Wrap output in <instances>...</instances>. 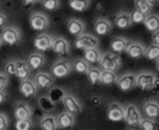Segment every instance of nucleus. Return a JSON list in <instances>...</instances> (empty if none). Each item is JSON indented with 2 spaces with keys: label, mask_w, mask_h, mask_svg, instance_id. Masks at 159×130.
Segmentation results:
<instances>
[{
  "label": "nucleus",
  "mask_w": 159,
  "mask_h": 130,
  "mask_svg": "<svg viewBox=\"0 0 159 130\" xmlns=\"http://www.w3.org/2000/svg\"><path fill=\"white\" fill-rule=\"evenodd\" d=\"M99 67L102 70L117 71L122 67V58L118 53H115L113 51L103 52L100 57Z\"/></svg>",
  "instance_id": "nucleus-1"
},
{
  "label": "nucleus",
  "mask_w": 159,
  "mask_h": 130,
  "mask_svg": "<svg viewBox=\"0 0 159 130\" xmlns=\"http://www.w3.org/2000/svg\"><path fill=\"white\" fill-rule=\"evenodd\" d=\"M159 78L151 71H141L136 73V87L142 90H151L155 88Z\"/></svg>",
  "instance_id": "nucleus-2"
},
{
  "label": "nucleus",
  "mask_w": 159,
  "mask_h": 130,
  "mask_svg": "<svg viewBox=\"0 0 159 130\" xmlns=\"http://www.w3.org/2000/svg\"><path fill=\"white\" fill-rule=\"evenodd\" d=\"M0 36H1V40H2L3 43L8 44L10 47H14V45H17L20 43L22 33H20V30L18 27L8 25V26L2 27Z\"/></svg>",
  "instance_id": "nucleus-3"
},
{
  "label": "nucleus",
  "mask_w": 159,
  "mask_h": 130,
  "mask_svg": "<svg viewBox=\"0 0 159 130\" xmlns=\"http://www.w3.org/2000/svg\"><path fill=\"white\" fill-rule=\"evenodd\" d=\"M73 71V67H72V61L59 58L57 59L51 66V75L55 78H64L70 75Z\"/></svg>",
  "instance_id": "nucleus-4"
},
{
  "label": "nucleus",
  "mask_w": 159,
  "mask_h": 130,
  "mask_svg": "<svg viewBox=\"0 0 159 130\" xmlns=\"http://www.w3.org/2000/svg\"><path fill=\"white\" fill-rule=\"evenodd\" d=\"M125 107V115H124V121L129 127H138L140 124L141 118L143 117L141 114V111L135 104L129 103L124 105Z\"/></svg>",
  "instance_id": "nucleus-5"
},
{
  "label": "nucleus",
  "mask_w": 159,
  "mask_h": 130,
  "mask_svg": "<svg viewBox=\"0 0 159 130\" xmlns=\"http://www.w3.org/2000/svg\"><path fill=\"white\" fill-rule=\"evenodd\" d=\"M30 26L33 28L34 31L38 32H44L46 30L49 28L50 25V19L48 15L41 11H35L32 13L30 16Z\"/></svg>",
  "instance_id": "nucleus-6"
},
{
  "label": "nucleus",
  "mask_w": 159,
  "mask_h": 130,
  "mask_svg": "<svg viewBox=\"0 0 159 130\" xmlns=\"http://www.w3.org/2000/svg\"><path fill=\"white\" fill-rule=\"evenodd\" d=\"M74 45L79 50H85L88 48L99 47V39L91 33H82L81 35L76 36Z\"/></svg>",
  "instance_id": "nucleus-7"
},
{
  "label": "nucleus",
  "mask_w": 159,
  "mask_h": 130,
  "mask_svg": "<svg viewBox=\"0 0 159 130\" xmlns=\"http://www.w3.org/2000/svg\"><path fill=\"white\" fill-rule=\"evenodd\" d=\"M61 103H63L65 110L70 112L74 115H77L83 111V107L81 102L77 100V97L73 94L70 93H65L63 100H61Z\"/></svg>",
  "instance_id": "nucleus-8"
},
{
  "label": "nucleus",
  "mask_w": 159,
  "mask_h": 130,
  "mask_svg": "<svg viewBox=\"0 0 159 130\" xmlns=\"http://www.w3.org/2000/svg\"><path fill=\"white\" fill-rule=\"evenodd\" d=\"M125 53L131 59H141L144 58L146 54V45L139 41H129V44L126 47Z\"/></svg>",
  "instance_id": "nucleus-9"
},
{
  "label": "nucleus",
  "mask_w": 159,
  "mask_h": 130,
  "mask_svg": "<svg viewBox=\"0 0 159 130\" xmlns=\"http://www.w3.org/2000/svg\"><path fill=\"white\" fill-rule=\"evenodd\" d=\"M107 119L113 122H119V121L124 120V115H125V107L123 104L119 102H113L109 104V107L107 109Z\"/></svg>",
  "instance_id": "nucleus-10"
},
{
  "label": "nucleus",
  "mask_w": 159,
  "mask_h": 130,
  "mask_svg": "<svg viewBox=\"0 0 159 130\" xmlns=\"http://www.w3.org/2000/svg\"><path fill=\"white\" fill-rule=\"evenodd\" d=\"M117 87L123 92H129L136 87V73H126L118 77L116 83Z\"/></svg>",
  "instance_id": "nucleus-11"
},
{
  "label": "nucleus",
  "mask_w": 159,
  "mask_h": 130,
  "mask_svg": "<svg viewBox=\"0 0 159 130\" xmlns=\"http://www.w3.org/2000/svg\"><path fill=\"white\" fill-rule=\"evenodd\" d=\"M51 50L59 57H67L70 53V42L63 36H57L52 41Z\"/></svg>",
  "instance_id": "nucleus-12"
},
{
  "label": "nucleus",
  "mask_w": 159,
  "mask_h": 130,
  "mask_svg": "<svg viewBox=\"0 0 159 130\" xmlns=\"http://www.w3.org/2000/svg\"><path fill=\"white\" fill-rule=\"evenodd\" d=\"M33 80L35 82L38 88H40V90H49L50 87H52L53 84H55V77L51 73L41 71V70H39L35 73Z\"/></svg>",
  "instance_id": "nucleus-13"
},
{
  "label": "nucleus",
  "mask_w": 159,
  "mask_h": 130,
  "mask_svg": "<svg viewBox=\"0 0 159 130\" xmlns=\"http://www.w3.org/2000/svg\"><path fill=\"white\" fill-rule=\"evenodd\" d=\"M56 119L58 129H70V128H73L75 126V122H76L75 115L66 110L60 112L58 115H56Z\"/></svg>",
  "instance_id": "nucleus-14"
},
{
  "label": "nucleus",
  "mask_w": 159,
  "mask_h": 130,
  "mask_svg": "<svg viewBox=\"0 0 159 130\" xmlns=\"http://www.w3.org/2000/svg\"><path fill=\"white\" fill-rule=\"evenodd\" d=\"M18 90H20V93L23 95L24 97H33L37 95L38 93V86L35 82L33 79H30V78H27V79H23L20 80V86H18Z\"/></svg>",
  "instance_id": "nucleus-15"
},
{
  "label": "nucleus",
  "mask_w": 159,
  "mask_h": 130,
  "mask_svg": "<svg viewBox=\"0 0 159 130\" xmlns=\"http://www.w3.org/2000/svg\"><path fill=\"white\" fill-rule=\"evenodd\" d=\"M52 41H53V37L50 34H47V33L38 34L37 36H35V39H34V48L38 51H41V52L48 51L52 47Z\"/></svg>",
  "instance_id": "nucleus-16"
},
{
  "label": "nucleus",
  "mask_w": 159,
  "mask_h": 130,
  "mask_svg": "<svg viewBox=\"0 0 159 130\" xmlns=\"http://www.w3.org/2000/svg\"><path fill=\"white\" fill-rule=\"evenodd\" d=\"M113 27L114 25L111 24V22L108 18H105V17L98 18L94 22V24H93V31H94V33L98 34V35H101V36L109 34L113 31Z\"/></svg>",
  "instance_id": "nucleus-17"
},
{
  "label": "nucleus",
  "mask_w": 159,
  "mask_h": 130,
  "mask_svg": "<svg viewBox=\"0 0 159 130\" xmlns=\"http://www.w3.org/2000/svg\"><path fill=\"white\" fill-rule=\"evenodd\" d=\"M114 25L119 28V30H127L132 26V19H131V14L129 11H118L115 15V19H114Z\"/></svg>",
  "instance_id": "nucleus-18"
},
{
  "label": "nucleus",
  "mask_w": 159,
  "mask_h": 130,
  "mask_svg": "<svg viewBox=\"0 0 159 130\" xmlns=\"http://www.w3.org/2000/svg\"><path fill=\"white\" fill-rule=\"evenodd\" d=\"M66 28H67V32L70 34V35H73V36H79L81 35L82 33L85 32V24L84 22L79 18H70L68 19L66 24Z\"/></svg>",
  "instance_id": "nucleus-19"
},
{
  "label": "nucleus",
  "mask_w": 159,
  "mask_h": 130,
  "mask_svg": "<svg viewBox=\"0 0 159 130\" xmlns=\"http://www.w3.org/2000/svg\"><path fill=\"white\" fill-rule=\"evenodd\" d=\"M46 57L44 54L39 51V52H33L31 53L26 59L27 65L30 66V68L32 70H40L42 69L44 65H46Z\"/></svg>",
  "instance_id": "nucleus-20"
},
{
  "label": "nucleus",
  "mask_w": 159,
  "mask_h": 130,
  "mask_svg": "<svg viewBox=\"0 0 159 130\" xmlns=\"http://www.w3.org/2000/svg\"><path fill=\"white\" fill-rule=\"evenodd\" d=\"M32 113L33 111L31 109V107L29 104H26L25 102H17L15 104V109H14V115H15V119L18 120V119H29V118H32Z\"/></svg>",
  "instance_id": "nucleus-21"
},
{
  "label": "nucleus",
  "mask_w": 159,
  "mask_h": 130,
  "mask_svg": "<svg viewBox=\"0 0 159 130\" xmlns=\"http://www.w3.org/2000/svg\"><path fill=\"white\" fill-rule=\"evenodd\" d=\"M144 117L157 119L159 117V102L156 100H148L142 104Z\"/></svg>",
  "instance_id": "nucleus-22"
},
{
  "label": "nucleus",
  "mask_w": 159,
  "mask_h": 130,
  "mask_svg": "<svg viewBox=\"0 0 159 130\" xmlns=\"http://www.w3.org/2000/svg\"><path fill=\"white\" fill-rule=\"evenodd\" d=\"M15 62H16V76L15 77H17L20 80L30 78L32 69H31L30 66L27 65L26 60L18 59V60H15Z\"/></svg>",
  "instance_id": "nucleus-23"
},
{
  "label": "nucleus",
  "mask_w": 159,
  "mask_h": 130,
  "mask_svg": "<svg viewBox=\"0 0 159 130\" xmlns=\"http://www.w3.org/2000/svg\"><path fill=\"white\" fill-rule=\"evenodd\" d=\"M129 44V40L124 36H115L110 41V50L115 53L122 54L125 52L126 47Z\"/></svg>",
  "instance_id": "nucleus-24"
},
{
  "label": "nucleus",
  "mask_w": 159,
  "mask_h": 130,
  "mask_svg": "<svg viewBox=\"0 0 159 130\" xmlns=\"http://www.w3.org/2000/svg\"><path fill=\"white\" fill-rule=\"evenodd\" d=\"M101 53H102V52L100 51L99 47L88 48L85 50H83V58H84L88 62H90L91 65L99 64Z\"/></svg>",
  "instance_id": "nucleus-25"
},
{
  "label": "nucleus",
  "mask_w": 159,
  "mask_h": 130,
  "mask_svg": "<svg viewBox=\"0 0 159 130\" xmlns=\"http://www.w3.org/2000/svg\"><path fill=\"white\" fill-rule=\"evenodd\" d=\"M39 126L43 130H57L58 126H57L56 115H52V114H44V115H42L40 118Z\"/></svg>",
  "instance_id": "nucleus-26"
},
{
  "label": "nucleus",
  "mask_w": 159,
  "mask_h": 130,
  "mask_svg": "<svg viewBox=\"0 0 159 130\" xmlns=\"http://www.w3.org/2000/svg\"><path fill=\"white\" fill-rule=\"evenodd\" d=\"M118 76H117L116 71H111V70H102L101 69V75H100V82L99 84L105 85V86H110L117 83Z\"/></svg>",
  "instance_id": "nucleus-27"
},
{
  "label": "nucleus",
  "mask_w": 159,
  "mask_h": 130,
  "mask_svg": "<svg viewBox=\"0 0 159 130\" xmlns=\"http://www.w3.org/2000/svg\"><path fill=\"white\" fill-rule=\"evenodd\" d=\"M143 24H144V27L149 32H151V33L159 30V15L158 14H149V15H147Z\"/></svg>",
  "instance_id": "nucleus-28"
},
{
  "label": "nucleus",
  "mask_w": 159,
  "mask_h": 130,
  "mask_svg": "<svg viewBox=\"0 0 159 130\" xmlns=\"http://www.w3.org/2000/svg\"><path fill=\"white\" fill-rule=\"evenodd\" d=\"M72 67H73V71L77 73H83L85 75L86 71L89 70L91 67V64L84 59V58H77L74 61H72Z\"/></svg>",
  "instance_id": "nucleus-29"
},
{
  "label": "nucleus",
  "mask_w": 159,
  "mask_h": 130,
  "mask_svg": "<svg viewBox=\"0 0 159 130\" xmlns=\"http://www.w3.org/2000/svg\"><path fill=\"white\" fill-rule=\"evenodd\" d=\"M38 104H39L40 109L44 112H52L56 107V103L50 99L48 95H42L38 99Z\"/></svg>",
  "instance_id": "nucleus-30"
},
{
  "label": "nucleus",
  "mask_w": 159,
  "mask_h": 130,
  "mask_svg": "<svg viewBox=\"0 0 159 130\" xmlns=\"http://www.w3.org/2000/svg\"><path fill=\"white\" fill-rule=\"evenodd\" d=\"M138 127L141 130H158L159 122H157L156 119H153V118L142 117Z\"/></svg>",
  "instance_id": "nucleus-31"
},
{
  "label": "nucleus",
  "mask_w": 159,
  "mask_h": 130,
  "mask_svg": "<svg viewBox=\"0 0 159 130\" xmlns=\"http://www.w3.org/2000/svg\"><path fill=\"white\" fill-rule=\"evenodd\" d=\"M86 77L91 85H97L100 82V75H101V68L100 67H90L86 71Z\"/></svg>",
  "instance_id": "nucleus-32"
},
{
  "label": "nucleus",
  "mask_w": 159,
  "mask_h": 130,
  "mask_svg": "<svg viewBox=\"0 0 159 130\" xmlns=\"http://www.w3.org/2000/svg\"><path fill=\"white\" fill-rule=\"evenodd\" d=\"M68 5L75 11H85L91 6V0H68Z\"/></svg>",
  "instance_id": "nucleus-33"
},
{
  "label": "nucleus",
  "mask_w": 159,
  "mask_h": 130,
  "mask_svg": "<svg viewBox=\"0 0 159 130\" xmlns=\"http://www.w3.org/2000/svg\"><path fill=\"white\" fill-rule=\"evenodd\" d=\"M144 58H147L150 61H156L159 58V45L151 43L149 47H146Z\"/></svg>",
  "instance_id": "nucleus-34"
},
{
  "label": "nucleus",
  "mask_w": 159,
  "mask_h": 130,
  "mask_svg": "<svg viewBox=\"0 0 159 130\" xmlns=\"http://www.w3.org/2000/svg\"><path fill=\"white\" fill-rule=\"evenodd\" d=\"M134 8L140 10V11L143 13L144 15H149V14H151V11H152L153 7L151 6L147 0H134Z\"/></svg>",
  "instance_id": "nucleus-35"
},
{
  "label": "nucleus",
  "mask_w": 159,
  "mask_h": 130,
  "mask_svg": "<svg viewBox=\"0 0 159 130\" xmlns=\"http://www.w3.org/2000/svg\"><path fill=\"white\" fill-rule=\"evenodd\" d=\"M64 95H65V92H64L61 88H59V87H53V86L50 87L49 92H48V96H49L55 103L61 102Z\"/></svg>",
  "instance_id": "nucleus-36"
},
{
  "label": "nucleus",
  "mask_w": 159,
  "mask_h": 130,
  "mask_svg": "<svg viewBox=\"0 0 159 130\" xmlns=\"http://www.w3.org/2000/svg\"><path fill=\"white\" fill-rule=\"evenodd\" d=\"M33 128V121L31 118L29 119H18L15 122V129L17 130H30Z\"/></svg>",
  "instance_id": "nucleus-37"
},
{
  "label": "nucleus",
  "mask_w": 159,
  "mask_h": 130,
  "mask_svg": "<svg viewBox=\"0 0 159 130\" xmlns=\"http://www.w3.org/2000/svg\"><path fill=\"white\" fill-rule=\"evenodd\" d=\"M3 73H6L8 77H14L16 76V62L14 59H10L5 64L3 67Z\"/></svg>",
  "instance_id": "nucleus-38"
},
{
  "label": "nucleus",
  "mask_w": 159,
  "mask_h": 130,
  "mask_svg": "<svg viewBox=\"0 0 159 130\" xmlns=\"http://www.w3.org/2000/svg\"><path fill=\"white\" fill-rule=\"evenodd\" d=\"M41 5L46 10L53 11V10L59 9L60 0H41Z\"/></svg>",
  "instance_id": "nucleus-39"
},
{
  "label": "nucleus",
  "mask_w": 159,
  "mask_h": 130,
  "mask_svg": "<svg viewBox=\"0 0 159 130\" xmlns=\"http://www.w3.org/2000/svg\"><path fill=\"white\" fill-rule=\"evenodd\" d=\"M129 14H131V19H132L133 24L143 23L144 19H146V16H147V15H144L143 13H141V11L138 10L136 8H134V9H133Z\"/></svg>",
  "instance_id": "nucleus-40"
},
{
  "label": "nucleus",
  "mask_w": 159,
  "mask_h": 130,
  "mask_svg": "<svg viewBox=\"0 0 159 130\" xmlns=\"http://www.w3.org/2000/svg\"><path fill=\"white\" fill-rule=\"evenodd\" d=\"M9 127V118L5 112H0V130H6Z\"/></svg>",
  "instance_id": "nucleus-41"
},
{
  "label": "nucleus",
  "mask_w": 159,
  "mask_h": 130,
  "mask_svg": "<svg viewBox=\"0 0 159 130\" xmlns=\"http://www.w3.org/2000/svg\"><path fill=\"white\" fill-rule=\"evenodd\" d=\"M9 84V77L0 70V90H5Z\"/></svg>",
  "instance_id": "nucleus-42"
},
{
  "label": "nucleus",
  "mask_w": 159,
  "mask_h": 130,
  "mask_svg": "<svg viewBox=\"0 0 159 130\" xmlns=\"http://www.w3.org/2000/svg\"><path fill=\"white\" fill-rule=\"evenodd\" d=\"M151 42H152L153 44L159 45V30L152 32V34H151Z\"/></svg>",
  "instance_id": "nucleus-43"
},
{
  "label": "nucleus",
  "mask_w": 159,
  "mask_h": 130,
  "mask_svg": "<svg viewBox=\"0 0 159 130\" xmlns=\"http://www.w3.org/2000/svg\"><path fill=\"white\" fill-rule=\"evenodd\" d=\"M7 24V15L2 11H0V28L6 26Z\"/></svg>",
  "instance_id": "nucleus-44"
},
{
  "label": "nucleus",
  "mask_w": 159,
  "mask_h": 130,
  "mask_svg": "<svg viewBox=\"0 0 159 130\" xmlns=\"http://www.w3.org/2000/svg\"><path fill=\"white\" fill-rule=\"evenodd\" d=\"M39 1H41V0H22V2H23L24 6H26L27 8L30 6H33V5H35L37 2H39Z\"/></svg>",
  "instance_id": "nucleus-45"
},
{
  "label": "nucleus",
  "mask_w": 159,
  "mask_h": 130,
  "mask_svg": "<svg viewBox=\"0 0 159 130\" xmlns=\"http://www.w3.org/2000/svg\"><path fill=\"white\" fill-rule=\"evenodd\" d=\"M7 99V95H6V92L5 90H0V104H2Z\"/></svg>",
  "instance_id": "nucleus-46"
},
{
  "label": "nucleus",
  "mask_w": 159,
  "mask_h": 130,
  "mask_svg": "<svg viewBox=\"0 0 159 130\" xmlns=\"http://www.w3.org/2000/svg\"><path fill=\"white\" fill-rule=\"evenodd\" d=\"M91 103H92L93 105L96 107V105H98V104L100 103V100L97 96H94V97H92V99H91Z\"/></svg>",
  "instance_id": "nucleus-47"
},
{
  "label": "nucleus",
  "mask_w": 159,
  "mask_h": 130,
  "mask_svg": "<svg viewBox=\"0 0 159 130\" xmlns=\"http://www.w3.org/2000/svg\"><path fill=\"white\" fill-rule=\"evenodd\" d=\"M147 1H148V2H149L152 7L158 6L159 5V0H147Z\"/></svg>",
  "instance_id": "nucleus-48"
},
{
  "label": "nucleus",
  "mask_w": 159,
  "mask_h": 130,
  "mask_svg": "<svg viewBox=\"0 0 159 130\" xmlns=\"http://www.w3.org/2000/svg\"><path fill=\"white\" fill-rule=\"evenodd\" d=\"M156 70L159 73V58L156 60Z\"/></svg>",
  "instance_id": "nucleus-49"
},
{
  "label": "nucleus",
  "mask_w": 159,
  "mask_h": 130,
  "mask_svg": "<svg viewBox=\"0 0 159 130\" xmlns=\"http://www.w3.org/2000/svg\"><path fill=\"white\" fill-rule=\"evenodd\" d=\"M2 44H3V42H2V40H1V36H0V48H1Z\"/></svg>",
  "instance_id": "nucleus-50"
}]
</instances>
